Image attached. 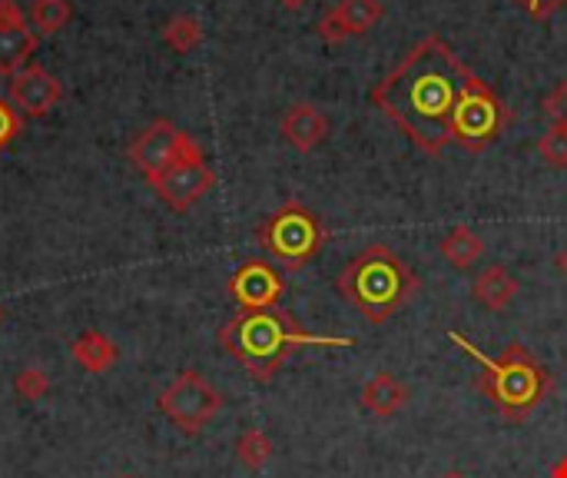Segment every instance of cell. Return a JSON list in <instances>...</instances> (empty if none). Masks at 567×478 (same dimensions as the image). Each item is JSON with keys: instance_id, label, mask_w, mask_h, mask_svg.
I'll return each mask as SVG.
<instances>
[{"instance_id": "f546056e", "label": "cell", "mask_w": 567, "mask_h": 478, "mask_svg": "<svg viewBox=\"0 0 567 478\" xmlns=\"http://www.w3.org/2000/svg\"><path fill=\"white\" fill-rule=\"evenodd\" d=\"M557 269L567 276V249H560V253H557Z\"/></svg>"}, {"instance_id": "603a6c76", "label": "cell", "mask_w": 567, "mask_h": 478, "mask_svg": "<svg viewBox=\"0 0 567 478\" xmlns=\"http://www.w3.org/2000/svg\"><path fill=\"white\" fill-rule=\"evenodd\" d=\"M537 149H541V159H544L547 167L567 170V130H564V126H554V123H551V130L541 136Z\"/></svg>"}, {"instance_id": "7c38bea8", "label": "cell", "mask_w": 567, "mask_h": 478, "mask_svg": "<svg viewBox=\"0 0 567 478\" xmlns=\"http://www.w3.org/2000/svg\"><path fill=\"white\" fill-rule=\"evenodd\" d=\"M37 44H41V37L24 21V11L18 8V0H0V74L14 77L18 70H24L31 54L37 51Z\"/></svg>"}, {"instance_id": "5b68a950", "label": "cell", "mask_w": 567, "mask_h": 478, "mask_svg": "<svg viewBox=\"0 0 567 478\" xmlns=\"http://www.w3.org/2000/svg\"><path fill=\"white\" fill-rule=\"evenodd\" d=\"M256 240H259V246L266 249V256L273 263L296 273V269L309 266L322 253V246L329 240V230L319 220V213H312L299 200H289L276 213L266 216V223L256 230Z\"/></svg>"}, {"instance_id": "ac0fdd59", "label": "cell", "mask_w": 567, "mask_h": 478, "mask_svg": "<svg viewBox=\"0 0 567 478\" xmlns=\"http://www.w3.org/2000/svg\"><path fill=\"white\" fill-rule=\"evenodd\" d=\"M74 18V4L70 0H34L31 4V27L37 31V37H51L60 34Z\"/></svg>"}, {"instance_id": "d6a6232c", "label": "cell", "mask_w": 567, "mask_h": 478, "mask_svg": "<svg viewBox=\"0 0 567 478\" xmlns=\"http://www.w3.org/2000/svg\"><path fill=\"white\" fill-rule=\"evenodd\" d=\"M0 319H4V305H0Z\"/></svg>"}, {"instance_id": "8fae6325", "label": "cell", "mask_w": 567, "mask_h": 478, "mask_svg": "<svg viewBox=\"0 0 567 478\" xmlns=\"http://www.w3.org/2000/svg\"><path fill=\"white\" fill-rule=\"evenodd\" d=\"M213 187H216V174H213V167L207 164V156L186 159V164L173 167L169 174H163V177L153 184L156 197H159L169 210H176V213H186L189 207H197Z\"/></svg>"}, {"instance_id": "7a4b0ae2", "label": "cell", "mask_w": 567, "mask_h": 478, "mask_svg": "<svg viewBox=\"0 0 567 478\" xmlns=\"http://www.w3.org/2000/svg\"><path fill=\"white\" fill-rule=\"evenodd\" d=\"M216 340L256 382H269L296 349H305V346H355L348 336L305 333L296 323V315L286 312V309L240 312V315L230 319V323L220 326Z\"/></svg>"}, {"instance_id": "f1b7e54d", "label": "cell", "mask_w": 567, "mask_h": 478, "mask_svg": "<svg viewBox=\"0 0 567 478\" xmlns=\"http://www.w3.org/2000/svg\"><path fill=\"white\" fill-rule=\"evenodd\" d=\"M279 4H282L286 11H302V8L309 4V0H279Z\"/></svg>"}, {"instance_id": "484cf974", "label": "cell", "mask_w": 567, "mask_h": 478, "mask_svg": "<svg viewBox=\"0 0 567 478\" xmlns=\"http://www.w3.org/2000/svg\"><path fill=\"white\" fill-rule=\"evenodd\" d=\"M319 37H322L325 44H342V41L352 37L348 27H345V21H342V14H338L335 8H329V11L322 14V21H319Z\"/></svg>"}, {"instance_id": "52a82bcc", "label": "cell", "mask_w": 567, "mask_h": 478, "mask_svg": "<svg viewBox=\"0 0 567 478\" xmlns=\"http://www.w3.org/2000/svg\"><path fill=\"white\" fill-rule=\"evenodd\" d=\"M159 412L182 432L200 435L223 409V392L197 369H182L156 399Z\"/></svg>"}, {"instance_id": "5bb4252c", "label": "cell", "mask_w": 567, "mask_h": 478, "mask_svg": "<svg viewBox=\"0 0 567 478\" xmlns=\"http://www.w3.org/2000/svg\"><path fill=\"white\" fill-rule=\"evenodd\" d=\"M405 402H409V386L392 373H375L362 386V409L378 419H392L396 412L405 409Z\"/></svg>"}, {"instance_id": "6da1fadb", "label": "cell", "mask_w": 567, "mask_h": 478, "mask_svg": "<svg viewBox=\"0 0 567 478\" xmlns=\"http://www.w3.org/2000/svg\"><path fill=\"white\" fill-rule=\"evenodd\" d=\"M468 77L462 57L438 34H429L371 87L368 100L422 153L438 156L452 143V116Z\"/></svg>"}, {"instance_id": "277c9868", "label": "cell", "mask_w": 567, "mask_h": 478, "mask_svg": "<svg viewBox=\"0 0 567 478\" xmlns=\"http://www.w3.org/2000/svg\"><path fill=\"white\" fill-rule=\"evenodd\" d=\"M448 340L481 366L478 389L508 422H514V425L527 422L534 415V409L551 396V386H554L551 373L527 353V346L508 343L501 356H485L462 333H448Z\"/></svg>"}, {"instance_id": "4dcf8cb0", "label": "cell", "mask_w": 567, "mask_h": 478, "mask_svg": "<svg viewBox=\"0 0 567 478\" xmlns=\"http://www.w3.org/2000/svg\"><path fill=\"white\" fill-rule=\"evenodd\" d=\"M442 478H468V475H462V471H445Z\"/></svg>"}, {"instance_id": "e0dca14e", "label": "cell", "mask_w": 567, "mask_h": 478, "mask_svg": "<svg viewBox=\"0 0 567 478\" xmlns=\"http://www.w3.org/2000/svg\"><path fill=\"white\" fill-rule=\"evenodd\" d=\"M438 249H442V256H445L455 269H471V266L481 259L485 243H481V236H478L471 226H455V230L445 233V240L438 243Z\"/></svg>"}, {"instance_id": "4fadbf2b", "label": "cell", "mask_w": 567, "mask_h": 478, "mask_svg": "<svg viewBox=\"0 0 567 478\" xmlns=\"http://www.w3.org/2000/svg\"><path fill=\"white\" fill-rule=\"evenodd\" d=\"M279 133L299 153H312L329 136V116L315 103H292L279 120Z\"/></svg>"}, {"instance_id": "9c48e42d", "label": "cell", "mask_w": 567, "mask_h": 478, "mask_svg": "<svg viewBox=\"0 0 567 478\" xmlns=\"http://www.w3.org/2000/svg\"><path fill=\"white\" fill-rule=\"evenodd\" d=\"M230 296L236 299V305L243 312H259V309H276L282 292H286V279L282 273L273 266V259H246L226 282Z\"/></svg>"}, {"instance_id": "2e32d148", "label": "cell", "mask_w": 567, "mask_h": 478, "mask_svg": "<svg viewBox=\"0 0 567 478\" xmlns=\"http://www.w3.org/2000/svg\"><path fill=\"white\" fill-rule=\"evenodd\" d=\"M518 279L504 269V266H488V269H481L478 276H475V282H471V296H475V302L478 305H485V309H491V312H501L514 296H518Z\"/></svg>"}, {"instance_id": "44dd1931", "label": "cell", "mask_w": 567, "mask_h": 478, "mask_svg": "<svg viewBox=\"0 0 567 478\" xmlns=\"http://www.w3.org/2000/svg\"><path fill=\"white\" fill-rule=\"evenodd\" d=\"M273 452H276V445H273V438H269L263 429H246V432L240 435V442H236V458H240L249 471L266 468L269 458H273Z\"/></svg>"}, {"instance_id": "8992f818", "label": "cell", "mask_w": 567, "mask_h": 478, "mask_svg": "<svg viewBox=\"0 0 567 478\" xmlns=\"http://www.w3.org/2000/svg\"><path fill=\"white\" fill-rule=\"evenodd\" d=\"M508 123L511 110L504 107V100L478 74H471L452 116V143L468 153H481L508 130Z\"/></svg>"}, {"instance_id": "d4e9b609", "label": "cell", "mask_w": 567, "mask_h": 478, "mask_svg": "<svg viewBox=\"0 0 567 478\" xmlns=\"http://www.w3.org/2000/svg\"><path fill=\"white\" fill-rule=\"evenodd\" d=\"M541 107H544V113L551 116L554 126H564V130H567V77L544 97Z\"/></svg>"}, {"instance_id": "7402d4cb", "label": "cell", "mask_w": 567, "mask_h": 478, "mask_svg": "<svg viewBox=\"0 0 567 478\" xmlns=\"http://www.w3.org/2000/svg\"><path fill=\"white\" fill-rule=\"evenodd\" d=\"M51 389H54V382H51V376H47L41 366H24V369L14 376V392H18V399H24V402H41V399H47Z\"/></svg>"}, {"instance_id": "ffe728a7", "label": "cell", "mask_w": 567, "mask_h": 478, "mask_svg": "<svg viewBox=\"0 0 567 478\" xmlns=\"http://www.w3.org/2000/svg\"><path fill=\"white\" fill-rule=\"evenodd\" d=\"M335 11L342 14L348 34H368L386 14L382 0H338Z\"/></svg>"}, {"instance_id": "1f68e13d", "label": "cell", "mask_w": 567, "mask_h": 478, "mask_svg": "<svg viewBox=\"0 0 567 478\" xmlns=\"http://www.w3.org/2000/svg\"><path fill=\"white\" fill-rule=\"evenodd\" d=\"M116 478H136V475H116Z\"/></svg>"}, {"instance_id": "4316f807", "label": "cell", "mask_w": 567, "mask_h": 478, "mask_svg": "<svg viewBox=\"0 0 567 478\" xmlns=\"http://www.w3.org/2000/svg\"><path fill=\"white\" fill-rule=\"evenodd\" d=\"M514 4L527 14V18H534V21H547V18H554L567 0H514Z\"/></svg>"}, {"instance_id": "9a60e30c", "label": "cell", "mask_w": 567, "mask_h": 478, "mask_svg": "<svg viewBox=\"0 0 567 478\" xmlns=\"http://www.w3.org/2000/svg\"><path fill=\"white\" fill-rule=\"evenodd\" d=\"M70 356H74L77 366H84L90 376H103V373H110V369L120 363V346H116L107 333L87 330V333H80V336L70 343Z\"/></svg>"}, {"instance_id": "cb8c5ba5", "label": "cell", "mask_w": 567, "mask_h": 478, "mask_svg": "<svg viewBox=\"0 0 567 478\" xmlns=\"http://www.w3.org/2000/svg\"><path fill=\"white\" fill-rule=\"evenodd\" d=\"M21 126H24V116L11 107L8 97H0V153H4L18 140Z\"/></svg>"}, {"instance_id": "d6986e66", "label": "cell", "mask_w": 567, "mask_h": 478, "mask_svg": "<svg viewBox=\"0 0 567 478\" xmlns=\"http://www.w3.org/2000/svg\"><path fill=\"white\" fill-rule=\"evenodd\" d=\"M163 44L176 54H189L203 44V24L193 14H176L163 27Z\"/></svg>"}, {"instance_id": "30bf717a", "label": "cell", "mask_w": 567, "mask_h": 478, "mask_svg": "<svg viewBox=\"0 0 567 478\" xmlns=\"http://www.w3.org/2000/svg\"><path fill=\"white\" fill-rule=\"evenodd\" d=\"M8 100L24 120H41L64 100V84L51 70L27 64L14 77H8Z\"/></svg>"}, {"instance_id": "3957f363", "label": "cell", "mask_w": 567, "mask_h": 478, "mask_svg": "<svg viewBox=\"0 0 567 478\" xmlns=\"http://www.w3.org/2000/svg\"><path fill=\"white\" fill-rule=\"evenodd\" d=\"M335 286L355 312H362L368 323L382 326L386 319H392L415 299L422 279L392 246L371 243L342 266Z\"/></svg>"}, {"instance_id": "83f0119b", "label": "cell", "mask_w": 567, "mask_h": 478, "mask_svg": "<svg viewBox=\"0 0 567 478\" xmlns=\"http://www.w3.org/2000/svg\"><path fill=\"white\" fill-rule=\"evenodd\" d=\"M551 478H567V455H564V458H560L554 468H551Z\"/></svg>"}, {"instance_id": "ba28073f", "label": "cell", "mask_w": 567, "mask_h": 478, "mask_svg": "<svg viewBox=\"0 0 567 478\" xmlns=\"http://www.w3.org/2000/svg\"><path fill=\"white\" fill-rule=\"evenodd\" d=\"M203 156L200 143L182 133L179 126H173L169 120H153L133 143H130V164L149 180L156 184L163 174H169L173 167L186 164V159Z\"/></svg>"}]
</instances>
